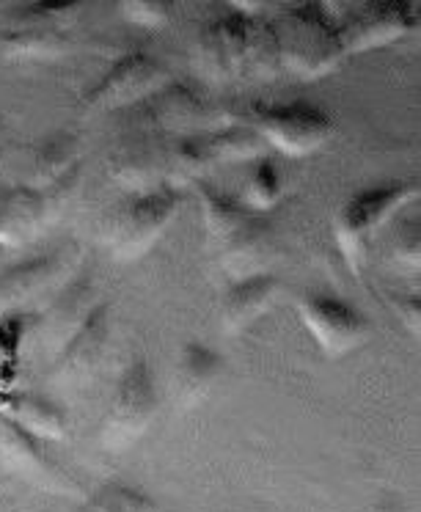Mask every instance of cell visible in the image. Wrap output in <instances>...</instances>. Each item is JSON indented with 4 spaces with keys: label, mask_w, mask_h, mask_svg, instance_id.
<instances>
[{
    "label": "cell",
    "mask_w": 421,
    "mask_h": 512,
    "mask_svg": "<svg viewBox=\"0 0 421 512\" xmlns=\"http://www.w3.org/2000/svg\"><path fill=\"white\" fill-rule=\"evenodd\" d=\"M391 306H394V312L399 314V320L405 323L410 334L419 336L421 328V298L419 295H397V298H391Z\"/></svg>",
    "instance_id": "cell-31"
},
{
    "label": "cell",
    "mask_w": 421,
    "mask_h": 512,
    "mask_svg": "<svg viewBox=\"0 0 421 512\" xmlns=\"http://www.w3.org/2000/svg\"><path fill=\"white\" fill-rule=\"evenodd\" d=\"M168 80V69L149 53H127L91 86L80 108L83 113H105L119 108H135L160 91Z\"/></svg>",
    "instance_id": "cell-7"
},
{
    "label": "cell",
    "mask_w": 421,
    "mask_h": 512,
    "mask_svg": "<svg viewBox=\"0 0 421 512\" xmlns=\"http://www.w3.org/2000/svg\"><path fill=\"white\" fill-rule=\"evenodd\" d=\"M419 9L408 0H375L358 6L344 23H339L344 53H364L391 45L416 31Z\"/></svg>",
    "instance_id": "cell-10"
},
{
    "label": "cell",
    "mask_w": 421,
    "mask_h": 512,
    "mask_svg": "<svg viewBox=\"0 0 421 512\" xmlns=\"http://www.w3.org/2000/svg\"><path fill=\"white\" fill-rule=\"evenodd\" d=\"M124 17L135 25L146 28H160L171 20V3H157V0H127L122 3Z\"/></svg>",
    "instance_id": "cell-29"
},
{
    "label": "cell",
    "mask_w": 421,
    "mask_h": 512,
    "mask_svg": "<svg viewBox=\"0 0 421 512\" xmlns=\"http://www.w3.org/2000/svg\"><path fill=\"white\" fill-rule=\"evenodd\" d=\"M0 47L12 58H56L67 50V34L42 25H12L0 36Z\"/></svg>",
    "instance_id": "cell-24"
},
{
    "label": "cell",
    "mask_w": 421,
    "mask_h": 512,
    "mask_svg": "<svg viewBox=\"0 0 421 512\" xmlns=\"http://www.w3.org/2000/svg\"><path fill=\"white\" fill-rule=\"evenodd\" d=\"M80 12H83V6L75 0H39V3L17 6L6 17L12 20V25H42V28L67 34L69 25L78 23Z\"/></svg>",
    "instance_id": "cell-26"
},
{
    "label": "cell",
    "mask_w": 421,
    "mask_h": 512,
    "mask_svg": "<svg viewBox=\"0 0 421 512\" xmlns=\"http://www.w3.org/2000/svg\"><path fill=\"white\" fill-rule=\"evenodd\" d=\"M138 111L152 130L174 133L177 138L196 135L201 122L207 119V108L199 94L179 86V83H166L149 100L141 102Z\"/></svg>",
    "instance_id": "cell-16"
},
{
    "label": "cell",
    "mask_w": 421,
    "mask_h": 512,
    "mask_svg": "<svg viewBox=\"0 0 421 512\" xmlns=\"http://www.w3.org/2000/svg\"><path fill=\"white\" fill-rule=\"evenodd\" d=\"M256 25L254 20H245L240 14H223L215 17L199 31L196 39V53L199 64L215 78L234 75L248 64L256 47Z\"/></svg>",
    "instance_id": "cell-12"
},
{
    "label": "cell",
    "mask_w": 421,
    "mask_h": 512,
    "mask_svg": "<svg viewBox=\"0 0 421 512\" xmlns=\"http://www.w3.org/2000/svg\"><path fill=\"white\" fill-rule=\"evenodd\" d=\"M278 279L273 273H251L234 281L226 290L221 303V325L229 336L243 334L245 328L256 323L270 309L278 295Z\"/></svg>",
    "instance_id": "cell-18"
},
{
    "label": "cell",
    "mask_w": 421,
    "mask_h": 512,
    "mask_svg": "<svg viewBox=\"0 0 421 512\" xmlns=\"http://www.w3.org/2000/svg\"><path fill=\"white\" fill-rule=\"evenodd\" d=\"M394 256L402 268L419 270L421 262V232L416 223H405L394 237Z\"/></svg>",
    "instance_id": "cell-30"
},
{
    "label": "cell",
    "mask_w": 421,
    "mask_h": 512,
    "mask_svg": "<svg viewBox=\"0 0 421 512\" xmlns=\"http://www.w3.org/2000/svg\"><path fill=\"white\" fill-rule=\"evenodd\" d=\"M108 342H111V306L97 303V309L80 325L78 334L69 336L56 350L50 380L56 386H83L100 369Z\"/></svg>",
    "instance_id": "cell-11"
},
{
    "label": "cell",
    "mask_w": 421,
    "mask_h": 512,
    "mask_svg": "<svg viewBox=\"0 0 421 512\" xmlns=\"http://www.w3.org/2000/svg\"><path fill=\"white\" fill-rule=\"evenodd\" d=\"M157 408H160V397H157L155 375L144 358H135L124 367L122 378L113 389L111 405L102 422V446L111 452L127 449L155 422Z\"/></svg>",
    "instance_id": "cell-4"
},
{
    "label": "cell",
    "mask_w": 421,
    "mask_h": 512,
    "mask_svg": "<svg viewBox=\"0 0 421 512\" xmlns=\"http://www.w3.org/2000/svg\"><path fill=\"white\" fill-rule=\"evenodd\" d=\"M78 138L69 133H56L45 138L34 149L31 166H28V185L25 188H50L53 182L67 177L72 168H78Z\"/></svg>",
    "instance_id": "cell-20"
},
{
    "label": "cell",
    "mask_w": 421,
    "mask_h": 512,
    "mask_svg": "<svg viewBox=\"0 0 421 512\" xmlns=\"http://www.w3.org/2000/svg\"><path fill=\"white\" fill-rule=\"evenodd\" d=\"M416 196H419V185L416 182L394 179V182H386V185H375V188L355 193L353 199L336 212L333 234H336V243L342 248L344 259L350 262V268L361 270L372 237L402 207H408L410 201H416Z\"/></svg>",
    "instance_id": "cell-2"
},
{
    "label": "cell",
    "mask_w": 421,
    "mask_h": 512,
    "mask_svg": "<svg viewBox=\"0 0 421 512\" xmlns=\"http://www.w3.org/2000/svg\"><path fill=\"white\" fill-rule=\"evenodd\" d=\"M196 188H199L204 226H207V232H210L218 243H226L229 237H234L237 232H243L245 226L254 221V218H259V215L248 210L237 196H229V193L212 188V185H204V182H199Z\"/></svg>",
    "instance_id": "cell-21"
},
{
    "label": "cell",
    "mask_w": 421,
    "mask_h": 512,
    "mask_svg": "<svg viewBox=\"0 0 421 512\" xmlns=\"http://www.w3.org/2000/svg\"><path fill=\"white\" fill-rule=\"evenodd\" d=\"M256 133L267 149L273 146L287 157H309L333 138V119L311 102H281L254 111Z\"/></svg>",
    "instance_id": "cell-6"
},
{
    "label": "cell",
    "mask_w": 421,
    "mask_h": 512,
    "mask_svg": "<svg viewBox=\"0 0 421 512\" xmlns=\"http://www.w3.org/2000/svg\"><path fill=\"white\" fill-rule=\"evenodd\" d=\"M281 193H284V185H281V174H278L276 160L270 155L251 160L237 199L243 201L245 207L256 212V215H265L267 210H273L278 201H281Z\"/></svg>",
    "instance_id": "cell-23"
},
{
    "label": "cell",
    "mask_w": 421,
    "mask_h": 512,
    "mask_svg": "<svg viewBox=\"0 0 421 512\" xmlns=\"http://www.w3.org/2000/svg\"><path fill=\"white\" fill-rule=\"evenodd\" d=\"M270 34L278 58L303 78H320L344 56L339 20L328 14L325 3L289 6Z\"/></svg>",
    "instance_id": "cell-1"
},
{
    "label": "cell",
    "mask_w": 421,
    "mask_h": 512,
    "mask_svg": "<svg viewBox=\"0 0 421 512\" xmlns=\"http://www.w3.org/2000/svg\"><path fill=\"white\" fill-rule=\"evenodd\" d=\"M0 460L12 468L14 474L34 482H45L56 490H69V477L64 468L58 466L56 457H50L45 441L36 435L25 433L23 427L0 416Z\"/></svg>",
    "instance_id": "cell-14"
},
{
    "label": "cell",
    "mask_w": 421,
    "mask_h": 512,
    "mask_svg": "<svg viewBox=\"0 0 421 512\" xmlns=\"http://www.w3.org/2000/svg\"><path fill=\"white\" fill-rule=\"evenodd\" d=\"M0 416L23 427L25 433L36 435L39 441H61L67 435V413L61 405L47 400L36 391H0Z\"/></svg>",
    "instance_id": "cell-19"
},
{
    "label": "cell",
    "mask_w": 421,
    "mask_h": 512,
    "mask_svg": "<svg viewBox=\"0 0 421 512\" xmlns=\"http://www.w3.org/2000/svg\"><path fill=\"white\" fill-rule=\"evenodd\" d=\"M94 309H97L94 279L91 276H72L64 287H58L56 298L34 317V328L42 347L56 353L69 336L78 334L80 325L89 320Z\"/></svg>",
    "instance_id": "cell-13"
},
{
    "label": "cell",
    "mask_w": 421,
    "mask_h": 512,
    "mask_svg": "<svg viewBox=\"0 0 421 512\" xmlns=\"http://www.w3.org/2000/svg\"><path fill=\"white\" fill-rule=\"evenodd\" d=\"M78 512H157V507L144 490L111 479L94 490L89 499L80 504Z\"/></svg>",
    "instance_id": "cell-25"
},
{
    "label": "cell",
    "mask_w": 421,
    "mask_h": 512,
    "mask_svg": "<svg viewBox=\"0 0 421 512\" xmlns=\"http://www.w3.org/2000/svg\"><path fill=\"white\" fill-rule=\"evenodd\" d=\"M31 331H34V317H28L25 312L0 317V386H6L12 380L25 339Z\"/></svg>",
    "instance_id": "cell-28"
},
{
    "label": "cell",
    "mask_w": 421,
    "mask_h": 512,
    "mask_svg": "<svg viewBox=\"0 0 421 512\" xmlns=\"http://www.w3.org/2000/svg\"><path fill=\"white\" fill-rule=\"evenodd\" d=\"M270 226L265 223V218L259 215L254 221L245 226L243 232H237L234 237H229L223 245V259H226V268L245 270L248 276V262H259L262 256L267 254L270 248Z\"/></svg>",
    "instance_id": "cell-27"
},
{
    "label": "cell",
    "mask_w": 421,
    "mask_h": 512,
    "mask_svg": "<svg viewBox=\"0 0 421 512\" xmlns=\"http://www.w3.org/2000/svg\"><path fill=\"white\" fill-rule=\"evenodd\" d=\"M201 141H204L212 166H218V163H251L256 157L267 155V144L251 124L223 127L215 133L201 135Z\"/></svg>",
    "instance_id": "cell-22"
},
{
    "label": "cell",
    "mask_w": 421,
    "mask_h": 512,
    "mask_svg": "<svg viewBox=\"0 0 421 512\" xmlns=\"http://www.w3.org/2000/svg\"><path fill=\"white\" fill-rule=\"evenodd\" d=\"M179 210V190L171 185H160L146 193H135L124 201L105 223V243L116 259H138L166 232Z\"/></svg>",
    "instance_id": "cell-3"
},
{
    "label": "cell",
    "mask_w": 421,
    "mask_h": 512,
    "mask_svg": "<svg viewBox=\"0 0 421 512\" xmlns=\"http://www.w3.org/2000/svg\"><path fill=\"white\" fill-rule=\"evenodd\" d=\"M223 369V358L204 342H188L179 353L171 375V397L179 408H196L210 397L212 386L218 383Z\"/></svg>",
    "instance_id": "cell-17"
},
{
    "label": "cell",
    "mask_w": 421,
    "mask_h": 512,
    "mask_svg": "<svg viewBox=\"0 0 421 512\" xmlns=\"http://www.w3.org/2000/svg\"><path fill=\"white\" fill-rule=\"evenodd\" d=\"M80 188V166L50 188L0 190V245H20L45 232L61 212L67 210L72 193Z\"/></svg>",
    "instance_id": "cell-5"
},
{
    "label": "cell",
    "mask_w": 421,
    "mask_h": 512,
    "mask_svg": "<svg viewBox=\"0 0 421 512\" xmlns=\"http://www.w3.org/2000/svg\"><path fill=\"white\" fill-rule=\"evenodd\" d=\"M108 168L124 188L138 193L155 190L166 185L168 146L149 135H138L113 149Z\"/></svg>",
    "instance_id": "cell-15"
},
{
    "label": "cell",
    "mask_w": 421,
    "mask_h": 512,
    "mask_svg": "<svg viewBox=\"0 0 421 512\" xmlns=\"http://www.w3.org/2000/svg\"><path fill=\"white\" fill-rule=\"evenodd\" d=\"M298 312L311 339L331 358L353 353L355 347L364 345L372 331L364 312H358L353 303L331 292H303Z\"/></svg>",
    "instance_id": "cell-9"
},
{
    "label": "cell",
    "mask_w": 421,
    "mask_h": 512,
    "mask_svg": "<svg viewBox=\"0 0 421 512\" xmlns=\"http://www.w3.org/2000/svg\"><path fill=\"white\" fill-rule=\"evenodd\" d=\"M78 259V245H61L56 251L31 256L20 265L3 270L0 273V317L23 314L25 303L39 301L56 287H64L72 279Z\"/></svg>",
    "instance_id": "cell-8"
}]
</instances>
